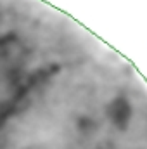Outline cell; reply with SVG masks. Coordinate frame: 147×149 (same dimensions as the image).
Wrapping results in <instances>:
<instances>
[{"instance_id": "obj_1", "label": "cell", "mask_w": 147, "mask_h": 149, "mask_svg": "<svg viewBox=\"0 0 147 149\" xmlns=\"http://www.w3.org/2000/svg\"><path fill=\"white\" fill-rule=\"evenodd\" d=\"M132 114V108H130V104H128V101L126 99H114L112 102H111L109 106V118L112 120V123L116 125V127H119L121 130L128 125V121H130V116Z\"/></svg>"}]
</instances>
